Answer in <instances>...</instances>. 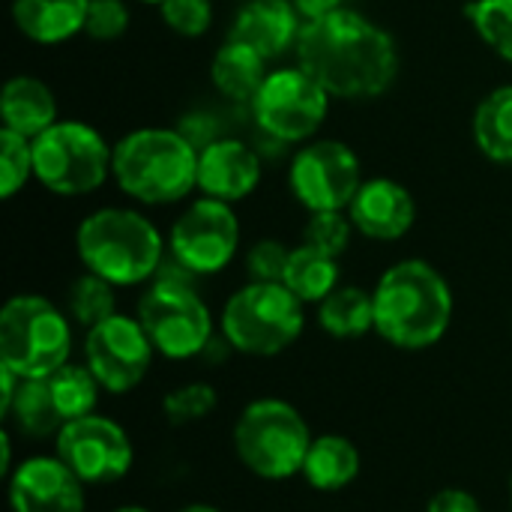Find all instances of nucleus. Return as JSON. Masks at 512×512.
Segmentation results:
<instances>
[{
    "label": "nucleus",
    "mask_w": 512,
    "mask_h": 512,
    "mask_svg": "<svg viewBox=\"0 0 512 512\" xmlns=\"http://www.w3.org/2000/svg\"><path fill=\"white\" fill-rule=\"evenodd\" d=\"M114 512H150L147 507H135V504H129V507H120V510Z\"/></svg>",
    "instance_id": "ea45409f"
},
{
    "label": "nucleus",
    "mask_w": 512,
    "mask_h": 512,
    "mask_svg": "<svg viewBox=\"0 0 512 512\" xmlns=\"http://www.w3.org/2000/svg\"><path fill=\"white\" fill-rule=\"evenodd\" d=\"M267 75H270L267 57L261 51H255L252 45L231 39V36L222 42V48L216 51L213 66H210L213 84L228 99H240V102H252Z\"/></svg>",
    "instance_id": "4be33fe9"
},
{
    "label": "nucleus",
    "mask_w": 512,
    "mask_h": 512,
    "mask_svg": "<svg viewBox=\"0 0 512 512\" xmlns=\"http://www.w3.org/2000/svg\"><path fill=\"white\" fill-rule=\"evenodd\" d=\"M510 501H512V477H510Z\"/></svg>",
    "instance_id": "79ce46f5"
},
{
    "label": "nucleus",
    "mask_w": 512,
    "mask_h": 512,
    "mask_svg": "<svg viewBox=\"0 0 512 512\" xmlns=\"http://www.w3.org/2000/svg\"><path fill=\"white\" fill-rule=\"evenodd\" d=\"M33 177V144L30 138L3 129L0 132V195L15 198Z\"/></svg>",
    "instance_id": "7c9ffc66"
},
{
    "label": "nucleus",
    "mask_w": 512,
    "mask_h": 512,
    "mask_svg": "<svg viewBox=\"0 0 512 512\" xmlns=\"http://www.w3.org/2000/svg\"><path fill=\"white\" fill-rule=\"evenodd\" d=\"M15 468H12V438H9V432L3 429L0 432V474L3 477H9Z\"/></svg>",
    "instance_id": "4c0bfd02"
},
{
    "label": "nucleus",
    "mask_w": 512,
    "mask_h": 512,
    "mask_svg": "<svg viewBox=\"0 0 512 512\" xmlns=\"http://www.w3.org/2000/svg\"><path fill=\"white\" fill-rule=\"evenodd\" d=\"M66 312L75 324L81 327H96L105 318L117 315V297H114V285L105 282L102 276L84 273L69 285L66 294Z\"/></svg>",
    "instance_id": "cd10ccee"
},
{
    "label": "nucleus",
    "mask_w": 512,
    "mask_h": 512,
    "mask_svg": "<svg viewBox=\"0 0 512 512\" xmlns=\"http://www.w3.org/2000/svg\"><path fill=\"white\" fill-rule=\"evenodd\" d=\"M216 387H210L207 381H192V384H180L171 393H165L162 399V414L171 426H192L201 423L204 417H210L216 411Z\"/></svg>",
    "instance_id": "c756f323"
},
{
    "label": "nucleus",
    "mask_w": 512,
    "mask_h": 512,
    "mask_svg": "<svg viewBox=\"0 0 512 512\" xmlns=\"http://www.w3.org/2000/svg\"><path fill=\"white\" fill-rule=\"evenodd\" d=\"M318 324L333 339H360L375 330V297L363 288H336L318 303Z\"/></svg>",
    "instance_id": "b1692460"
},
{
    "label": "nucleus",
    "mask_w": 512,
    "mask_h": 512,
    "mask_svg": "<svg viewBox=\"0 0 512 512\" xmlns=\"http://www.w3.org/2000/svg\"><path fill=\"white\" fill-rule=\"evenodd\" d=\"M33 177L60 198H78L105 183L114 147L81 120H57L33 141Z\"/></svg>",
    "instance_id": "1a4fd4ad"
},
{
    "label": "nucleus",
    "mask_w": 512,
    "mask_h": 512,
    "mask_svg": "<svg viewBox=\"0 0 512 512\" xmlns=\"http://www.w3.org/2000/svg\"><path fill=\"white\" fill-rule=\"evenodd\" d=\"M75 249L87 273L102 276L114 288H132L156 279L165 261L159 228L138 210L102 207L81 219Z\"/></svg>",
    "instance_id": "7ed1b4c3"
},
{
    "label": "nucleus",
    "mask_w": 512,
    "mask_h": 512,
    "mask_svg": "<svg viewBox=\"0 0 512 512\" xmlns=\"http://www.w3.org/2000/svg\"><path fill=\"white\" fill-rule=\"evenodd\" d=\"M336 261L339 258L300 243L297 249H291L282 285L291 294H297L303 303H321L339 288V264Z\"/></svg>",
    "instance_id": "393cba45"
},
{
    "label": "nucleus",
    "mask_w": 512,
    "mask_h": 512,
    "mask_svg": "<svg viewBox=\"0 0 512 512\" xmlns=\"http://www.w3.org/2000/svg\"><path fill=\"white\" fill-rule=\"evenodd\" d=\"M129 27V6L123 0H90L84 33L99 42H111L123 36Z\"/></svg>",
    "instance_id": "72a5a7b5"
},
{
    "label": "nucleus",
    "mask_w": 512,
    "mask_h": 512,
    "mask_svg": "<svg viewBox=\"0 0 512 512\" xmlns=\"http://www.w3.org/2000/svg\"><path fill=\"white\" fill-rule=\"evenodd\" d=\"M300 30L303 24L294 0H246L234 15L228 36L252 45L267 60H276L297 45Z\"/></svg>",
    "instance_id": "a211bd4d"
},
{
    "label": "nucleus",
    "mask_w": 512,
    "mask_h": 512,
    "mask_svg": "<svg viewBox=\"0 0 512 512\" xmlns=\"http://www.w3.org/2000/svg\"><path fill=\"white\" fill-rule=\"evenodd\" d=\"M330 93L300 66L276 69L264 78L261 90L252 99V114L258 126L276 141H306L312 138L327 111Z\"/></svg>",
    "instance_id": "9d476101"
},
{
    "label": "nucleus",
    "mask_w": 512,
    "mask_h": 512,
    "mask_svg": "<svg viewBox=\"0 0 512 512\" xmlns=\"http://www.w3.org/2000/svg\"><path fill=\"white\" fill-rule=\"evenodd\" d=\"M57 459L84 483V486H111L123 480L135 462L132 441L120 423L102 414H87L60 429Z\"/></svg>",
    "instance_id": "f8f14e48"
},
{
    "label": "nucleus",
    "mask_w": 512,
    "mask_h": 512,
    "mask_svg": "<svg viewBox=\"0 0 512 512\" xmlns=\"http://www.w3.org/2000/svg\"><path fill=\"white\" fill-rule=\"evenodd\" d=\"M465 15L477 36L507 63H512V0H471Z\"/></svg>",
    "instance_id": "c85d7f7f"
},
{
    "label": "nucleus",
    "mask_w": 512,
    "mask_h": 512,
    "mask_svg": "<svg viewBox=\"0 0 512 512\" xmlns=\"http://www.w3.org/2000/svg\"><path fill=\"white\" fill-rule=\"evenodd\" d=\"M153 354L156 348L141 321L120 312L90 327L84 339V366L93 372L99 387L114 396L135 390L147 378Z\"/></svg>",
    "instance_id": "4468645a"
},
{
    "label": "nucleus",
    "mask_w": 512,
    "mask_h": 512,
    "mask_svg": "<svg viewBox=\"0 0 512 512\" xmlns=\"http://www.w3.org/2000/svg\"><path fill=\"white\" fill-rule=\"evenodd\" d=\"M0 117L3 129L33 141L57 123V99L45 81L33 75H12L0 93Z\"/></svg>",
    "instance_id": "6ab92c4d"
},
{
    "label": "nucleus",
    "mask_w": 512,
    "mask_h": 512,
    "mask_svg": "<svg viewBox=\"0 0 512 512\" xmlns=\"http://www.w3.org/2000/svg\"><path fill=\"white\" fill-rule=\"evenodd\" d=\"M177 512H222V510H216V507H210V504H186V507H180Z\"/></svg>",
    "instance_id": "58836bf2"
},
{
    "label": "nucleus",
    "mask_w": 512,
    "mask_h": 512,
    "mask_svg": "<svg viewBox=\"0 0 512 512\" xmlns=\"http://www.w3.org/2000/svg\"><path fill=\"white\" fill-rule=\"evenodd\" d=\"M69 315L39 294H18L0 309V366L18 378H48L69 363Z\"/></svg>",
    "instance_id": "0eeeda50"
},
{
    "label": "nucleus",
    "mask_w": 512,
    "mask_h": 512,
    "mask_svg": "<svg viewBox=\"0 0 512 512\" xmlns=\"http://www.w3.org/2000/svg\"><path fill=\"white\" fill-rule=\"evenodd\" d=\"M426 512H483V510H480V501H477L471 492H465V489H444V492H438V495L429 501Z\"/></svg>",
    "instance_id": "c9c22d12"
},
{
    "label": "nucleus",
    "mask_w": 512,
    "mask_h": 512,
    "mask_svg": "<svg viewBox=\"0 0 512 512\" xmlns=\"http://www.w3.org/2000/svg\"><path fill=\"white\" fill-rule=\"evenodd\" d=\"M174 270L168 273L165 261L153 279V285L138 300V321L150 336L156 354L168 360H192L201 357L213 339V315L201 294L192 288L195 273L180 267L171 258Z\"/></svg>",
    "instance_id": "39448f33"
},
{
    "label": "nucleus",
    "mask_w": 512,
    "mask_h": 512,
    "mask_svg": "<svg viewBox=\"0 0 512 512\" xmlns=\"http://www.w3.org/2000/svg\"><path fill=\"white\" fill-rule=\"evenodd\" d=\"M159 15L168 30L180 36H204L213 24V3L210 0H162Z\"/></svg>",
    "instance_id": "473e14b6"
},
{
    "label": "nucleus",
    "mask_w": 512,
    "mask_h": 512,
    "mask_svg": "<svg viewBox=\"0 0 512 512\" xmlns=\"http://www.w3.org/2000/svg\"><path fill=\"white\" fill-rule=\"evenodd\" d=\"M306 69L336 99H375L396 81L399 51L393 36L354 9L309 18L294 45Z\"/></svg>",
    "instance_id": "f257e3e1"
},
{
    "label": "nucleus",
    "mask_w": 512,
    "mask_h": 512,
    "mask_svg": "<svg viewBox=\"0 0 512 512\" xmlns=\"http://www.w3.org/2000/svg\"><path fill=\"white\" fill-rule=\"evenodd\" d=\"M18 435L30 438V441H42V438H57L60 429L66 426L57 405H54V396H51V387H48V378H21V387L3 417Z\"/></svg>",
    "instance_id": "5701e85b"
},
{
    "label": "nucleus",
    "mask_w": 512,
    "mask_h": 512,
    "mask_svg": "<svg viewBox=\"0 0 512 512\" xmlns=\"http://www.w3.org/2000/svg\"><path fill=\"white\" fill-rule=\"evenodd\" d=\"M312 432L303 414L282 399L249 402L234 423V453L261 480L282 483L303 474Z\"/></svg>",
    "instance_id": "423d86ee"
},
{
    "label": "nucleus",
    "mask_w": 512,
    "mask_h": 512,
    "mask_svg": "<svg viewBox=\"0 0 512 512\" xmlns=\"http://www.w3.org/2000/svg\"><path fill=\"white\" fill-rule=\"evenodd\" d=\"M351 231H357L351 216H342V210H324V213L309 216L303 228V243L324 255L339 258L351 243Z\"/></svg>",
    "instance_id": "2f4dec72"
},
{
    "label": "nucleus",
    "mask_w": 512,
    "mask_h": 512,
    "mask_svg": "<svg viewBox=\"0 0 512 512\" xmlns=\"http://www.w3.org/2000/svg\"><path fill=\"white\" fill-rule=\"evenodd\" d=\"M288 183L309 213L348 210L363 186V168L348 144L312 141L291 159Z\"/></svg>",
    "instance_id": "ddd939ff"
},
{
    "label": "nucleus",
    "mask_w": 512,
    "mask_h": 512,
    "mask_svg": "<svg viewBox=\"0 0 512 512\" xmlns=\"http://www.w3.org/2000/svg\"><path fill=\"white\" fill-rule=\"evenodd\" d=\"M288 258H291L288 246H282L279 240H261L249 249L246 270H249L252 282H282Z\"/></svg>",
    "instance_id": "f704fd0d"
},
{
    "label": "nucleus",
    "mask_w": 512,
    "mask_h": 512,
    "mask_svg": "<svg viewBox=\"0 0 512 512\" xmlns=\"http://www.w3.org/2000/svg\"><path fill=\"white\" fill-rule=\"evenodd\" d=\"M12 512H84V483L57 456H30L9 477Z\"/></svg>",
    "instance_id": "2eb2a0df"
},
{
    "label": "nucleus",
    "mask_w": 512,
    "mask_h": 512,
    "mask_svg": "<svg viewBox=\"0 0 512 512\" xmlns=\"http://www.w3.org/2000/svg\"><path fill=\"white\" fill-rule=\"evenodd\" d=\"M111 174L117 186L141 204H174L198 189V150L174 129H135L114 147Z\"/></svg>",
    "instance_id": "20e7f679"
},
{
    "label": "nucleus",
    "mask_w": 512,
    "mask_h": 512,
    "mask_svg": "<svg viewBox=\"0 0 512 512\" xmlns=\"http://www.w3.org/2000/svg\"><path fill=\"white\" fill-rule=\"evenodd\" d=\"M261 183V159L237 138H216L198 150V189L207 198L234 204Z\"/></svg>",
    "instance_id": "dca6fc26"
},
{
    "label": "nucleus",
    "mask_w": 512,
    "mask_h": 512,
    "mask_svg": "<svg viewBox=\"0 0 512 512\" xmlns=\"http://www.w3.org/2000/svg\"><path fill=\"white\" fill-rule=\"evenodd\" d=\"M240 246V222L231 204L201 195L192 201L168 234L171 258L195 276L225 270Z\"/></svg>",
    "instance_id": "9b49d317"
},
{
    "label": "nucleus",
    "mask_w": 512,
    "mask_h": 512,
    "mask_svg": "<svg viewBox=\"0 0 512 512\" xmlns=\"http://www.w3.org/2000/svg\"><path fill=\"white\" fill-rule=\"evenodd\" d=\"M90 0H12L15 27L39 45H60L84 33Z\"/></svg>",
    "instance_id": "aec40b11"
},
{
    "label": "nucleus",
    "mask_w": 512,
    "mask_h": 512,
    "mask_svg": "<svg viewBox=\"0 0 512 512\" xmlns=\"http://www.w3.org/2000/svg\"><path fill=\"white\" fill-rule=\"evenodd\" d=\"M303 300L282 282H249L234 291L222 309V336L249 357H276L288 351L303 327Z\"/></svg>",
    "instance_id": "6e6552de"
},
{
    "label": "nucleus",
    "mask_w": 512,
    "mask_h": 512,
    "mask_svg": "<svg viewBox=\"0 0 512 512\" xmlns=\"http://www.w3.org/2000/svg\"><path fill=\"white\" fill-rule=\"evenodd\" d=\"M375 333L402 351L438 345L453 321V291L423 258H405L384 270L375 291Z\"/></svg>",
    "instance_id": "f03ea898"
},
{
    "label": "nucleus",
    "mask_w": 512,
    "mask_h": 512,
    "mask_svg": "<svg viewBox=\"0 0 512 512\" xmlns=\"http://www.w3.org/2000/svg\"><path fill=\"white\" fill-rule=\"evenodd\" d=\"M144 3H156V6H159V3H162V0H144Z\"/></svg>",
    "instance_id": "a19ab883"
},
{
    "label": "nucleus",
    "mask_w": 512,
    "mask_h": 512,
    "mask_svg": "<svg viewBox=\"0 0 512 512\" xmlns=\"http://www.w3.org/2000/svg\"><path fill=\"white\" fill-rule=\"evenodd\" d=\"M474 144L492 162H512V84L495 87L474 111Z\"/></svg>",
    "instance_id": "a878e982"
},
{
    "label": "nucleus",
    "mask_w": 512,
    "mask_h": 512,
    "mask_svg": "<svg viewBox=\"0 0 512 512\" xmlns=\"http://www.w3.org/2000/svg\"><path fill=\"white\" fill-rule=\"evenodd\" d=\"M48 387H51V396H54V405H57L63 423L96 414V402H99L102 387L87 366H78V363L60 366L57 372L48 375Z\"/></svg>",
    "instance_id": "bb28decb"
},
{
    "label": "nucleus",
    "mask_w": 512,
    "mask_h": 512,
    "mask_svg": "<svg viewBox=\"0 0 512 512\" xmlns=\"http://www.w3.org/2000/svg\"><path fill=\"white\" fill-rule=\"evenodd\" d=\"M348 216L363 237L390 243L414 228L417 204L402 183L390 177H375V180H363L360 192L348 207Z\"/></svg>",
    "instance_id": "f3484780"
},
{
    "label": "nucleus",
    "mask_w": 512,
    "mask_h": 512,
    "mask_svg": "<svg viewBox=\"0 0 512 512\" xmlns=\"http://www.w3.org/2000/svg\"><path fill=\"white\" fill-rule=\"evenodd\" d=\"M318 492H342L360 477V450L345 435H318L300 474Z\"/></svg>",
    "instance_id": "412c9836"
},
{
    "label": "nucleus",
    "mask_w": 512,
    "mask_h": 512,
    "mask_svg": "<svg viewBox=\"0 0 512 512\" xmlns=\"http://www.w3.org/2000/svg\"><path fill=\"white\" fill-rule=\"evenodd\" d=\"M294 6H297L300 15L309 21V18H321V15H330V12L342 9L345 0H294Z\"/></svg>",
    "instance_id": "e433bc0d"
}]
</instances>
